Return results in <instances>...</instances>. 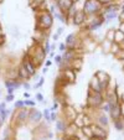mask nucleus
<instances>
[{
    "instance_id": "f257e3e1",
    "label": "nucleus",
    "mask_w": 124,
    "mask_h": 140,
    "mask_svg": "<svg viewBox=\"0 0 124 140\" xmlns=\"http://www.w3.org/2000/svg\"><path fill=\"white\" fill-rule=\"evenodd\" d=\"M102 4L98 0H86L83 5V11L87 15H96L102 10Z\"/></svg>"
},
{
    "instance_id": "f03ea898",
    "label": "nucleus",
    "mask_w": 124,
    "mask_h": 140,
    "mask_svg": "<svg viewBox=\"0 0 124 140\" xmlns=\"http://www.w3.org/2000/svg\"><path fill=\"white\" fill-rule=\"evenodd\" d=\"M102 103H103V95H102V93L89 91L88 97H87V105L89 108H98L99 105H102Z\"/></svg>"
},
{
    "instance_id": "7ed1b4c3",
    "label": "nucleus",
    "mask_w": 124,
    "mask_h": 140,
    "mask_svg": "<svg viewBox=\"0 0 124 140\" xmlns=\"http://www.w3.org/2000/svg\"><path fill=\"white\" fill-rule=\"evenodd\" d=\"M52 23H53L52 15H51L49 11H45V13H42L41 18H39V20H37V26L41 27V29H44V30H49V29L52 26Z\"/></svg>"
},
{
    "instance_id": "20e7f679",
    "label": "nucleus",
    "mask_w": 124,
    "mask_h": 140,
    "mask_svg": "<svg viewBox=\"0 0 124 140\" xmlns=\"http://www.w3.org/2000/svg\"><path fill=\"white\" fill-rule=\"evenodd\" d=\"M86 19H87V14L83 10H77L76 14H74V16L72 18V24L79 26V25H82L86 21Z\"/></svg>"
},
{
    "instance_id": "39448f33",
    "label": "nucleus",
    "mask_w": 124,
    "mask_h": 140,
    "mask_svg": "<svg viewBox=\"0 0 124 140\" xmlns=\"http://www.w3.org/2000/svg\"><path fill=\"white\" fill-rule=\"evenodd\" d=\"M91 128H92V131H93V136H97V138H107L108 133L107 130L104 129V126L102 125H98V124H91Z\"/></svg>"
},
{
    "instance_id": "423d86ee",
    "label": "nucleus",
    "mask_w": 124,
    "mask_h": 140,
    "mask_svg": "<svg viewBox=\"0 0 124 140\" xmlns=\"http://www.w3.org/2000/svg\"><path fill=\"white\" fill-rule=\"evenodd\" d=\"M56 4H57L58 9H60L63 14H66V13L68 11V9L74 5V1H73V0H57Z\"/></svg>"
},
{
    "instance_id": "0eeeda50",
    "label": "nucleus",
    "mask_w": 124,
    "mask_h": 140,
    "mask_svg": "<svg viewBox=\"0 0 124 140\" xmlns=\"http://www.w3.org/2000/svg\"><path fill=\"white\" fill-rule=\"evenodd\" d=\"M89 89L92 91V92H98V93H102V88H100V82H99V79L94 76L92 79H91V82H89Z\"/></svg>"
},
{
    "instance_id": "6e6552de",
    "label": "nucleus",
    "mask_w": 124,
    "mask_h": 140,
    "mask_svg": "<svg viewBox=\"0 0 124 140\" xmlns=\"http://www.w3.org/2000/svg\"><path fill=\"white\" fill-rule=\"evenodd\" d=\"M109 113H110V117H112V119H113V120H115V119H119V118H122V110H120V104H115V105H113V107L110 108Z\"/></svg>"
},
{
    "instance_id": "1a4fd4ad",
    "label": "nucleus",
    "mask_w": 124,
    "mask_h": 140,
    "mask_svg": "<svg viewBox=\"0 0 124 140\" xmlns=\"http://www.w3.org/2000/svg\"><path fill=\"white\" fill-rule=\"evenodd\" d=\"M62 76H63L70 83H72V82L76 81V73H74V70H72V68L65 70V71L62 72Z\"/></svg>"
},
{
    "instance_id": "9d476101",
    "label": "nucleus",
    "mask_w": 124,
    "mask_h": 140,
    "mask_svg": "<svg viewBox=\"0 0 124 140\" xmlns=\"http://www.w3.org/2000/svg\"><path fill=\"white\" fill-rule=\"evenodd\" d=\"M70 63H71V65H70V66H71L70 68L76 70V71H81V70H82V66H83V60H82L81 57H77V58H73Z\"/></svg>"
},
{
    "instance_id": "9b49d317",
    "label": "nucleus",
    "mask_w": 124,
    "mask_h": 140,
    "mask_svg": "<svg viewBox=\"0 0 124 140\" xmlns=\"http://www.w3.org/2000/svg\"><path fill=\"white\" fill-rule=\"evenodd\" d=\"M26 70H27V72L32 76V74H35L36 73V67H35V65L32 63V61L31 60H29V58H25V61H24V65H23Z\"/></svg>"
},
{
    "instance_id": "f8f14e48",
    "label": "nucleus",
    "mask_w": 124,
    "mask_h": 140,
    "mask_svg": "<svg viewBox=\"0 0 124 140\" xmlns=\"http://www.w3.org/2000/svg\"><path fill=\"white\" fill-rule=\"evenodd\" d=\"M41 118H42V114H41V112H39L37 109H34V110L30 112V120H31L32 123H39V121L41 120Z\"/></svg>"
},
{
    "instance_id": "ddd939ff",
    "label": "nucleus",
    "mask_w": 124,
    "mask_h": 140,
    "mask_svg": "<svg viewBox=\"0 0 124 140\" xmlns=\"http://www.w3.org/2000/svg\"><path fill=\"white\" fill-rule=\"evenodd\" d=\"M103 16L102 18H97V19H94V20H92L91 21V24H89V30H97L98 27H100L102 26V24H103Z\"/></svg>"
},
{
    "instance_id": "4468645a",
    "label": "nucleus",
    "mask_w": 124,
    "mask_h": 140,
    "mask_svg": "<svg viewBox=\"0 0 124 140\" xmlns=\"http://www.w3.org/2000/svg\"><path fill=\"white\" fill-rule=\"evenodd\" d=\"M65 114H66V117H67L70 120H74V119L77 118V113H76V110L72 109L71 107H66Z\"/></svg>"
},
{
    "instance_id": "2eb2a0df",
    "label": "nucleus",
    "mask_w": 124,
    "mask_h": 140,
    "mask_svg": "<svg viewBox=\"0 0 124 140\" xmlns=\"http://www.w3.org/2000/svg\"><path fill=\"white\" fill-rule=\"evenodd\" d=\"M114 42H117V44H123L124 42V34L118 29V30H115V35H114Z\"/></svg>"
},
{
    "instance_id": "dca6fc26",
    "label": "nucleus",
    "mask_w": 124,
    "mask_h": 140,
    "mask_svg": "<svg viewBox=\"0 0 124 140\" xmlns=\"http://www.w3.org/2000/svg\"><path fill=\"white\" fill-rule=\"evenodd\" d=\"M82 133H83L88 139H92V138H93V131H92L91 124H89V125H83V126H82Z\"/></svg>"
},
{
    "instance_id": "f3484780",
    "label": "nucleus",
    "mask_w": 124,
    "mask_h": 140,
    "mask_svg": "<svg viewBox=\"0 0 124 140\" xmlns=\"http://www.w3.org/2000/svg\"><path fill=\"white\" fill-rule=\"evenodd\" d=\"M96 77L99 79V82H103V81H110L109 76H108L105 72H103V71H98V72L96 73Z\"/></svg>"
},
{
    "instance_id": "a211bd4d",
    "label": "nucleus",
    "mask_w": 124,
    "mask_h": 140,
    "mask_svg": "<svg viewBox=\"0 0 124 140\" xmlns=\"http://www.w3.org/2000/svg\"><path fill=\"white\" fill-rule=\"evenodd\" d=\"M56 128H57V130H58V131H61V133H65V131H66V128H67V125L65 124V120L57 119V120H56Z\"/></svg>"
},
{
    "instance_id": "6ab92c4d",
    "label": "nucleus",
    "mask_w": 124,
    "mask_h": 140,
    "mask_svg": "<svg viewBox=\"0 0 124 140\" xmlns=\"http://www.w3.org/2000/svg\"><path fill=\"white\" fill-rule=\"evenodd\" d=\"M98 124L102 125V126H107L109 124V120H108V118L104 114H99L98 115Z\"/></svg>"
},
{
    "instance_id": "aec40b11",
    "label": "nucleus",
    "mask_w": 124,
    "mask_h": 140,
    "mask_svg": "<svg viewBox=\"0 0 124 140\" xmlns=\"http://www.w3.org/2000/svg\"><path fill=\"white\" fill-rule=\"evenodd\" d=\"M113 123H114V128L117 129V130H123L124 129V119H115V120H113Z\"/></svg>"
},
{
    "instance_id": "412c9836",
    "label": "nucleus",
    "mask_w": 124,
    "mask_h": 140,
    "mask_svg": "<svg viewBox=\"0 0 124 140\" xmlns=\"http://www.w3.org/2000/svg\"><path fill=\"white\" fill-rule=\"evenodd\" d=\"M114 35H115V30H114V29H110V30H108V32L104 35V37H105L107 41L114 42Z\"/></svg>"
},
{
    "instance_id": "4be33fe9",
    "label": "nucleus",
    "mask_w": 124,
    "mask_h": 140,
    "mask_svg": "<svg viewBox=\"0 0 124 140\" xmlns=\"http://www.w3.org/2000/svg\"><path fill=\"white\" fill-rule=\"evenodd\" d=\"M19 76H20L21 78H25V79H27V78H29L31 74H30V73L27 72V70H26V68L23 66V67L19 70Z\"/></svg>"
},
{
    "instance_id": "5701e85b",
    "label": "nucleus",
    "mask_w": 124,
    "mask_h": 140,
    "mask_svg": "<svg viewBox=\"0 0 124 140\" xmlns=\"http://www.w3.org/2000/svg\"><path fill=\"white\" fill-rule=\"evenodd\" d=\"M5 86L8 87V88H18L19 86H20V83L19 82H15V79H13V81H6L5 82Z\"/></svg>"
},
{
    "instance_id": "b1692460",
    "label": "nucleus",
    "mask_w": 124,
    "mask_h": 140,
    "mask_svg": "<svg viewBox=\"0 0 124 140\" xmlns=\"http://www.w3.org/2000/svg\"><path fill=\"white\" fill-rule=\"evenodd\" d=\"M53 15H55V18H57L61 23H66V19H67V18H66V15H65L63 13H57V11H55Z\"/></svg>"
},
{
    "instance_id": "393cba45",
    "label": "nucleus",
    "mask_w": 124,
    "mask_h": 140,
    "mask_svg": "<svg viewBox=\"0 0 124 140\" xmlns=\"http://www.w3.org/2000/svg\"><path fill=\"white\" fill-rule=\"evenodd\" d=\"M26 117H27V112L26 110H21L20 114L18 115V119L19 120H24V119H26Z\"/></svg>"
},
{
    "instance_id": "a878e982",
    "label": "nucleus",
    "mask_w": 124,
    "mask_h": 140,
    "mask_svg": "<svg viewBox=\"0 0 124 140\" xmlns=\"http://www.w3.org/2000/svg\"><path fill=\"white\" fill-rule=\"evenodd\" d=\"M44 115H45V119H46L47 121H51V113H50L49 109H45V110H44Z\"/></svg>"
},
{
    "instance_id": "bb28decb",
    "label": "nucleus",
    "mask_w": 124,
    "mask_h": 140,
    "mask_svg": "<svg viewBox=\"0 0 124 140\" xmlns=\"http://www.w3.org/2000/svg\"><path fill=\"white\" fill-rule=\"evenodd\" d=\"M55 62L57 63V65H62V62H63V58H62V56H55Z\"/></svg>"
},
{
    "instance_id": "cd10ccee",
    "label": "nucleus",
    "mask_w": 124,
    "mask_h": 140,
    "mask_svg": "<svg viewBox=\"0 0 124 140\" xmlns=\"http://www.w3.org/2000/svg\"><path fill=\"white\" fill-rule=\"evenodd\" d=\"M98 1H99L103 6H105V5H108V4H112L114 0H98Z\"/></svg>"
},
{
    "instance_id": "c85d7f7f",
    "label": "nucleus",
    "mask_w": 124,
    "mask_h": 140,
    "mask_svg": "<svg viewBox=\"0 0 124 140\" xmlns=\"http://www.w3.org/2000/svg\"><path fill=\"white\" fill-rule=\"evenodd\" d=\"M24 105H25V102H23V100H19V102L15 103V107H16V108H21V107H24Z\"/></svg>"
},
{
    "instance_id": "c756f323",
    "label": "nucleus",
    "mask_w": 124,
    "mask_h": 140,
    "mask_svg": "<svg viewBox=\"0 0 124 140\" xmlns=\"http://www.w3.org/2000/svg\"><path fill=\"white\" fill-rule=\"evenodd\" d=\"M110 108H112V107H110L108 103H105V104L103 105V110H104V112H109V110H110Z\"/></svg>"
},
{
    "instance_id": "7c9ffc66",
    "label": "nucleus",
    "mask_w": 124,
    "mask_h": 140,
    "mask_svg": "<svg viewBox=\"0 0 124 140\" xmlns=\"http://www.w3.org/2000/svg\"><path fill=\"white\" fill-rule=\"evenodd\" d=\"M67 140H79V138L74 134V135H70V136L67 138Z\"/></svg>"
},
{
    "instance_id": "2f4dec72",
    "label": "nucleus",
    "mask_w": 124,
    "mask_h": 140,
    "mask_svg": "<svg viewBox=\"0 0 124 140\" xmlns=\"http://www.w3.org/2000/svg\"><path fill=\"white\" fill-rule=\"evenodd\" d=\"M36 98H37L39 102H44V95H42L41 93H37V94H36Z\"/></svg>"
},
{
    "instance_id": "473e14b6",
    "label": "nucleus",
    "mask_w": 124,
    "mask_h": 140,
    "mask_svg": "<svg viewBox=\"0 0 124 140\" xmlns=\"http://www.w3.org/2000/svg\"><path fill=\"white\" fill-rule=\"evenodd\" d=\"M119 20L120 23H124V10H122V13L119 14Z\"/></svg>"
},
{
    "instance_id": "72a5a7b5",
    "label": "nucleus",
    "mask_w": 124,
    "mask_h": 140,
    "mask_svg": "<svg viewBox=\"0 0 124 140\" xmlns=\"http://www.w3.org/2000/svg\"><path fill=\"white\" fill-rule=\"evenodd\" d=\"M60 51H61V52L66 51V44H61V45H60Z\"/></svg>"
},
{
    "instance_id": "f704fd0d",
    "label": "nucleus",
    "mask_w": 124,
    "mask_h": 140,
    "mask_svg": "<svg viewBox=\"0 0 124 140\" xmlns=\"http://www.w3.org/2000/svg\"><path fill=\"white\" fill-rule=\"evenodd\" d=\"M25 105H35V102H32V100H25Z\"/></svg>"
},
{
    "instance_id": "c9c22d12",
    "label": "nucleus",
    "mask_w": 124,
    "mask_h": 140,
    "mask_svg": "<svg viewBox=\"0 0 124 140\" xmlns=\"http://www.w3.org/2000/svg\"><path fill=\"white\" fill-rule=\"evenodd\" d=\"M50 48H51V47H50V45H49V42H46V47H45V52H46V53H49V52H50Z\"/></svg>"
},
{
    "instance_id": "e433bc0d",
    "label": "nucleus",
    "mask_w": 124,
    "mask_h": 140,
    "mask_svg": "<svg viewBox=\"0 0 124 140\" xmlns=\"http://www.w3.org/2000/svg\"><path fill=\"white\" fill-rule=\"evenodd\" d=\"M42 83H44V78H42V77H41V78H40V82H39V83H37V84H36V86H35V87H36V88H37V87H40V86H42Z\"/></svg>"
},
{
    "instance_id": "4c0bfd02",
    "label": "nucleus",
    "mask_w": 124,
    "mask_h": 140,
    "mask_svg": "<svg viewBox=\"0 0 124 140\" xmlns=\"http://www.w3.org/2000/svg\"><path fill=\"white\" fill-rule=\"evenodd\" d=\"M51 120H57V117H56V114L53 112L51 113Z\"/></svg>"
},
{
    "instance_id": "58836bf2",
    "label": "nucleus",
    "mask_w": 124,
    "mask_h": 140,
    "mask_svg": "<svg viewBox=\"0 0 124 140\" xmlns=\"http://www.w3.org/2000/svg\"><path fill=\"white\" fill-rule=\"evenodd\" d=\"M120 110H122V115L124 117V102L120 104Z\"/></svg>"
},
{
    "instance_id": "ea45409f",
    "label": "nucleus",
    "mask_w": 124,
    "mask_h": 140,
    "mask_svg": "<svg viewBox=\"0 0 124 140\" xmlns=\"http://www.w3.org/2000/svg\"><path fill=\"white\" fill-rule=\"evenodd\" d=\"M62 31H63V29H62V27H58V29H57V32H56V34H57V35L60 36V35L62 34Z\"/></svg>"
},
{
    "instance_id": "a19ab883",
    "label": "nucleus",
    "mask_w": 124,
    "mask_h": 140,
    "mask_svg": "<svg viewBox=\"0 0 124 140\" xmlns=\"http://www.w3.org/2000/svg\"><path fill=\"white\" fill-rule=\"evenodd\" d=\"M6 100H8V102H11V100H13V94H9V95L6 97Z\"/></svg>"
},
{
    "instance_id": "79ce46f5",
    "label": "nucleus",
    "mask_w": 124,
    "mask_h": 140,
    "mask_svg": "<svg viewBox=\"0 0 124 140\" xmlns=\"http://www.w3.org/2000/svg\"><path fill=\"white\" fill-rule=\"evenodd\" d=\"M119 30H120V31L124 34V23H122V24H120V27H119Z\"/></svg>"
},
{
    "instance_id": "37998d69",
    "label": "nucleus",
    "mask_w": 124,
    "mask_h": 140,
    "mask_svg": "<svg viewBox=\"0 0 124 140\" xmlns=\"http://www.w3.org/2000/svg\"><path fill=\"white\" fill-rule=\"evenodd\" d=\"M91 140H105L104 138H97V136H93Z\"/></svg>"
},
{
    "instance_id": "c03bdc74",
    "label": "nucleus",
    "mask_w": 124,
    "mask_h": 140,
    "mask_svg": "<svg viewBox=\"0 0 124 140\" xmlns=\"http://www.w3.org/2000/svg\"><path fill=\"white\" fill-rule=\"evenodd\" d=\"M3 42H4V35H3V36H0V46L3 45Z\"/></svg>"
},
{
    "instance_id": "a18cd8bd",
    "label": "nucleus",
    "mask_w": 124,
    "mask_h": 140,
    "mask_svg": "<svg viewBox=\"0 0 124 140\" xmlns=\"http://www.w3.org/2000/svg\"><path fill=\"white\" fill-rule=\"evenodd\" d=\"M24 87H25L26 89H29V88H30V86H29V83H25V84H24Z\"/></svg>"
},
{
    "instance_id": "49530a36",
    "label": "nucleus",
    "mask_w": 124,
    "mask_h": 140,
    "mask_svg": "<svg viewBox=\"0 0 124 140\" xmlns=\"http://www.w3.org/2000/svg\"><path fill=\"white\" fill-rule=\"evenodd\" d=\"M36 1H37V3H39V4H42V3H44V1H45V0H36Z\"/></svg>"
},
{
    "instance_id": "de8ad7c7",
    "label": "nucleus",
    "mask_w": 124,
    "mask_h": 140,
    "mask_svg": "<svg viewBox=\"0 0 124 140\" xmlns=\"http://www.w3.org/2000/svg\"><path fill=\"white\" fill-rule=\"evenodd\" d=\"M47 71H49V68H44V70H42V72H44V73H46Z\"/></svg>"
},
{
    "instance_id": "09e8293b",
    "label": "nucleus",
    "mask_w": 124,
    "mask_h": 140,
    "mask_svg": "<svg viewBox=\"0 0 124 140\" xmlns=\"http://www.w3.org/2000/svg\"><path fill=\"white\" fill-rule=\"evenodd\" d=\"M122 10H124V5H123V6H122Z\"/></svg>"
},
{
    "instance_id": "8fccbe9b",
    "label": "nucleus",
    "mask_w": 124,
    "mask_h": 140,
    "mask_svg": "<svg viewBox=\"0 0 124 140\" xmlns=\"http://www.w3.org/2000/svg\"><path fill=\"white\" fill-rule=\"evenodd\" d=\"M1 1H3V0H0V3H1Z\"/></svg>"
},
{
    "instance_id": "3c124183",
    "label": "nucleus",
    "mask_w": 124,
    "mask_h": 140,
    "mask_svg": "<svg viewBox=\"0 0 124 140\" xmlns=\"http://www.w3.org/2000/svg\"><path fill=\"white\" fill-rule=\"evenodd\" d=\"M4 140H8V139H4Z\"/></svg>"
},
{
    "instance_id": "603ef678",
    "label": "nucleus",
    "mask_w": 124,
    "mask_h": 140,
    "mask_svg": "<svg viewBox=\"0 0 124 140\" xmlns=\"http://www.w3.org/2000/svg\"><path fill=\"white\" fill-rule=\"evenodd\" d=\"M55 1H57V0H55Z\"/></svg>"
}]
</instances>
